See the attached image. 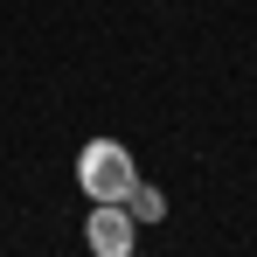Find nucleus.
<instances>
[{"mask_svg": "<svg viewBox=\"0 0 257 257\" xmlns=\"http://www.w3.org/2000/svg\"><path fill=\"white\" fill-rule=\"evenodd\" d=\"M132 236H139V222L125 215V202H90V215H84L90 257H132Z\"/></svg>", "mask_w": 257, "mask_h": 257, "instance_id": "f03ea898", "label": "nucleus"}, {"mask_svg": "<svg viewBox=\"0 0 257 257\" xmlns=\"http://www.w3.org/2000/svg\"><path fill=\"white\" fill-rule=\"evenodd\" d=\"M139 167H132V153L118 139H84V153H77V188H84L90 202H125Z\"/></svg>", "mask_w": 257, "mask_h": 257, "instance_id": "f257e3e1", "label": "nucleus"}, {"mask_svg": "<svg viewBox=\"0 0 257 257\" xmlns=\"http://www.w3.org/2000/svg\"><path fill=\"white\" fill-rule=\"evenodd\" d=\"M125 215H132V222H160V215H167V195H160V188H146V181H132Z\"/></svg>", "mask_w": 257, "mask_h": 257, "instance_id": "7ed1b4c3", "label": "nucleus"}]
</instances>
